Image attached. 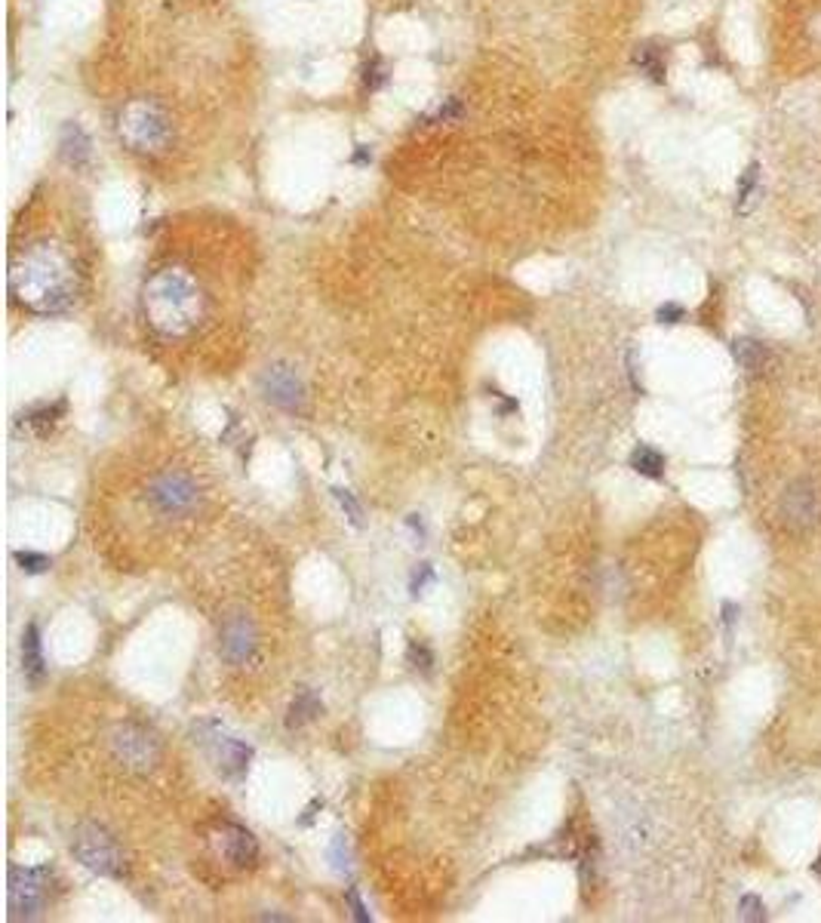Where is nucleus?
Here are the masks:
<instances>
[{"label":"nucleus","mask_w":821,"mask_h":923,"mask_svg":"<svg viewBox=\"0 0 821 923\" xmlns=\"http://www.w3.org/2000/svg\"><path fill=\"white\" fill-rule=\"evenodd\" d=\"M77 265L59 244H35L10 265V293L37 314H59L77 299Z\"/></svg>","instance_id":"f257e3e1"},{"label":"nucleus","mask_w":821,"mask_h":923,"mask_svg":"<svg viewBox=\"0 0 821 923\" xmlns=\"http://www.w3.org/2000/svg\"><path fill=\"white\" fill-rule=\"evenodd\" d=\"M145 318L160 336H188L203 318V293L185 271L167 269L145 283Z\"/></svg>","instance_id":"f03ea898"},{"label":"nucleus","mask_w":821,"mask_h":923,"mask_svg":"<svg viewBox=\"0 0 821 923\" xmlns=\"http://www.w3.org/2000/svg\"><path fill=\"white\" fill-rule=\"evenodd\" d=\"M71 849H75V856L89 871L102 874V877H114V880L127 877L124 849H120L117 840L105 828H99V825H80L75 831V844H71Z\"/></svg>","instance_id":"7ed1b4c3"},{"label":"nucleus","mask_w":821,"mask_h":923,"mask_svg":"<svg viewBox=\"0 0 821 923\" xmlns=\"http://www.w3.org/2000/svg\"><path fill=\"white\" fill-rule=\"evenodd\" d=\"M120 139L133 145V151H160L173 136L169 117L151 102H133L120 115Z\"/></svg>","instance_id":"20e7f679"},{"label":"nucleus","mask_w":821,"mask_h":923,"mask_svg":"<svg viewBox=\"0 0 821 923\" xmlns=\"http://www.w3.org/2000/svg\"><path fill=\"white\" fill-rule=\"evenodd\" d=\"M198 742L203 745L207 757L213 760V766L225 776V779L240 782L243 776H247L249 757H253L249 745H243V742L234 739V735H228L225 730H218L216 724H200L198 726Z\"/></svg>","instance_id":"39448f33"},{"label":"nucleus","mask_w":821,"mask_h":923,"mask_svg":"<svg viewBox=\"0 0 821 923\" xmlns=\"http://www.w3.org/2000/svg\"><path fill=\"white\" fill-rule=\"evenodd\" d=\"M50 896V871L46 868H10V918L31 920L44 911Z\"/></svg>","instance_id":"423d86ee"},{"label":"nucleus","mask_w":821,"mask_h":923,"mask_svg":"<svg viewBox=\"0 0 821 923\" xmlns=\"http://www.w3.org/2000/svg\"><path fill=\"white\" fill-rule=\"evenodd\" d=\"M111 755L117 757L127 769L148 773L160 757V745L148 730H145V726L124 724L111 733Z\"/></svg>","instance_id":"0eeeda50"},{"label":"nucleus","mask_w":821,"mask_h":923,"mask_svg":"<svg viewBox=\"0 0 821 923\" xmlns=\"http://www.w3.org/2000/svg\"><path fill=\"white\" fill-rule=\"evenodd\" d=\"M148 502L167 517L188 514L198 505V483L182 472H164L148 483Z\"/></svg>","instance_id":"6e6552de"},{"label":"nucleus","mask_w":821,"mask_h":923,"mask_svg":"<svg viewBox=\"0 0 821 923\" xmlns=\"http://www.w3.org/2000/svg\"><path fill=\"white\" fill-rule=\"evenodd\" d=\"M262 391H265L268 401L278 403V407L287 410V412H299V410L305 407V385H302V379L296 376V370L283 367V363H274V367L265 370Z\"/></svg>","instance_id":"1a4fd4ad"},{"label":"nucleus","mask_w":821,"mask_h":923,"mask_svg":"<svg viewBox=\"0 0 821 923\" xmlns=\"http://www.w3.org/2000/svg\"><path fill=\"white\" fill-rule=\"evenodd\" d=\"M213 844L218 849V856H222L225 862L238 865V868L253 865L256 856H258V844H256L253 834H249L247 828H240V825H231V822L222 825V828L216 831Z\"/></svg>","instance_id":"9d476101"},{"label":"nucleus","mask_w":821,"mask_h":923,"mask_svg":"<svg viewBox=\"0 0 821 923\" xmlns=\"http://www.w3.org/2000/svg\"><path fill=\"white\" fill-rule=\"evenodd\" d=\"M253 650H256V628H253V622H249L243 613L228 615V622H225V628H222V653H225V659L234 662V665H243V662L253 655Z\"/></svg>","instance_id":"9b49d317"},{"label":"nucleus","mask_w":821,"mask_h":923,"mask_svg":"<svg viewBox=\"0 0 821 923\" xmlns=\"http://www.w3.org/2000/svg\"><path fill=\"white\" fill-rule=\"evenodd\" d=\"M782 514L787 523L794 526H806L818 517V496L812 490L809 481H796L787 487L785 499H782Z\"/></svg>","instance_id":"f8f14e48"},{"label":"nucleus","mask_w":821,"mask_h":923,"mask_svg":"<svg viewBox=\"0 0 821 923\" xmlns=\"http://www.w3.org/2000/svg\"><path fill=\"white\" fill-rule=\"evenodd\" d=\"M59 148H62V157L68 160L71 167H84L86 160H89V154H93V151H89V148H93V142H89V136L77 124H68V127H65V133H62Z\"/></svg>","instance_id":"ddd939ff"},{"label":"nucleus","mask_w":821,"mask_h":923,"mask_svg":"<svg viewBox=\"0 0 821 923\" xmlns=\"http://www.w3.org/2000/svg\"><path fill=\"white\" fill-rule=\"evenodd\" d=\"M22 662H25V677L31 684H40L46 665H44V653H40V631L35 622L25 628V637H22Z\"/></svg>","instance_id":"4468645a"},{"label":"nucleus","mask_w":821,"mask_h":923,"mask_svg":"<svg viewBox=\"0 0 821 923\" xmlns=\"http://www.w3.org/2000/svg\"><path fill=\"white\" fill-rule=\"evenodd\" d=\"M320 699H317V693L314 690H299V695L292 699V705H289V717H287V726L289 730H296V726H302L308 724V720H314L317 715H320Z\"/></svg>","instance_id":"2eb2a0df"},{"label":"nucleus","mask_w":821,"mask_h":923,"mask_svg":"<svg viewBox=\"0 0 821 923\" xmlns=\"http://www.w3.org/2000/svg\"><path fill=\"white\" fill-rule=\"evenodd\" d=\"M65 412V401L59 403H46V407H31L28 412H22V422H25L28 428H35L37 434H46L50 428L56 425V419H59Z\"/></svg>","instance_id":"dca6fc26"},{"label":"nucleus","mask_w":821,"mask_h":923,"mask_svg":"<svg viewBox=\"0 0 821 923\" xmlns=\"http://www.w3.org/2000/svg\"><path fill=\"white\" fill-rule=\"evenodd\" d=\"M631 468L644 477H662L664 472V456L653 447H637L631 452Z\"/></svg>","instance_id":"f3484780"},{"label":"nucleus","mask_w":821,"mask_h":923,"mask_svg":"<svg viewBox=\"0 0 821 923\" xmlns=\"http://www.w3.org/2000/svg\"><path fill=\"white\" fill-rule=\"evenodd\" d=\"M735 354H738V360H742L747 370H757L760 363H763V358H766L763 345L754 342V339H742V342H735Z\"/></svg>","instance_id":"a211bd4d"},{"label":"nucleus","mask_w":821,"mask_h":923,"mask_svg":"<svg viewBox=\"0 0 821 923\" xmlns=\"http://www.w3.org/2000/svg\"><path fill=\"white\" fill-rule=\"evenodd\" d=\"M637 65H640V71H646L653 80H662V75H664V62L653 46H644V50L637 53Z\"/></svg>","instance_id":"6ab92c4d"},{"label":"nucleus","mask_w":821,"mask_h":923,"mask_svg":"<svg viewBox=\"0 0 821 923\" xmlns=\"http://www.w3.org/2000/svg\"><path fill=\"white\" fill-rule=\"evenodd\" d=\"M332 496L339 499V505H341V512L348 514V521H351L354 526H360L363 523V512H360V505L354 502V496L348 490H332Z\"/></svg>","instance_id":"aec40b11"},{"label":"nucleus","mask_w":821,"mask_h":923,"mask_svg":"<svg viewBox=\"0 0 821 923\" xmlns=\"http://www.w3.org/2000/svg\"><path fill=\"white\" fill-rule=\"evenodd\" d=\"M15 561H19L22 570L31 573V576H37V573H44L46 566H50V557L35 554V552H19V554H15Z\"/></svg>","instance_id":"412c9836"},{"label":"nucleus","mask_w":821,"mask_h":923,"mask_svg":"<svg viewBox=\"0 0 821 923\" xmlns=\"http://www.w3.org/2000/svg\"><path fill=\"white\" fill-rule=\"evenodd\" d=\"M329 859H332V868H336L339 874H348V871H351V865H348L345 837H336V840H332V847H329Z\"/></svg>","instance_id":"4be33fe9"},{"label":"nucleus","mask_w":821,"mask_h":923,"mask_svg":"<svg viewBox=\"0 0 821 923\" xmlns=\"http://www.w3.org/2000/svg\"><path fill=\"white\" fill-rule=\"evenodd\" d=\"M738 908H742V911H738V914H742V920H766V914H763V905H760L757 896H745Z\"/></svg>","instance_id":"5701e85b"},{"label":"nucleus","mask_w":821,"mask_h":923,"mask_svg":"<svg viewBox=\"0 0 821 923\" xmlns=\"http://www.w3.org/2000/svg\"><path fill=\"white\" fill-rule=\"evenodd\" d=\"M754 185H757V167H751L742 176V188H738V200H742V207H745V200L754 194Z\"/></svg>","instance_id":"b1692460"},{"label":"nucleus","mask_w":821,"mask_h":923,"mask_svg":"<svg viewBox=\"0 0 821 923\" xmlns=\"http://www.w3.org/2000/svg\"><path fill=\"white\" fill-rule=\"evenodd\" d=\"M410 662H412V665H416V668L428 671V668H431V653L425 650V646L410 644Z\"/></svg>","instance_id":"393cba45"},{"label":"nucleus","mask_w":821,"mask_h":923,"mask_svg":"<svg viewBox=\"0 0 821 923\" xmlns=\"http://www.w3.org/2000/svg\"><path fill=\"white\" fill-rule=\"evenodd\" d=\"M348 905H351V911H354V920H360V923H367V920H370V914H367V905L360 902V896H357V889H348Z\"/></svg>","instance_id":"a878e982"},{"label":"nucleus","mask_w":821,"mask_h":923,"mask_svg":"<svg viewBox=\"0 0 821 923\" xmlns=\"http://www.w3.org/2000/svg\"><path fill=\"white\" fill-rule=\"evenodd\" d=\"M680 314H683V311H680V308H677V305H664V308H662V311H658V318H662V320H664V318H680Z\"/></svg>","instance_id":"bb28decb"}]
</instances>
